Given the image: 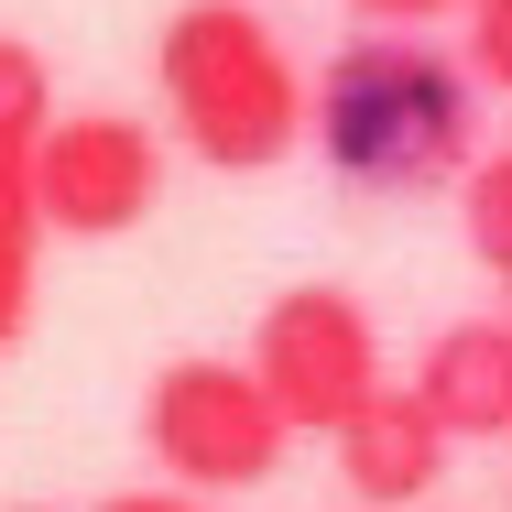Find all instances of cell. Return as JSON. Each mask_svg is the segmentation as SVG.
<instances>
[{"label": "cell", "mask_w": 512, "mask_h": 512, "mask_svg": "<svg viewBox=\"0 0 512 512\" xmlns=\"http://www.w3.org/2000/svg\"><path fill=\"white\" fill-rule=\"evenodd\" d=\"M306 142L327 153L338 186H371V197H425L447 175H480L469 66L436 55L425 33H360L316 66Z\"/></svg>", "instance_id": "cell-1"}, {"label": "cell", "mask_w": 512, "mask_h": 512, "mask_svg": "<svg viewBox=\"0 0 512 512\" xmlns=\"http://www.w3.org/2000/svg\"><path fill=\"white\" fill-rule=\"evenodd\" d=\"M153 88H164L175 142L197 153L207 175H273L306 142V99H316V77H295L284 33L251 0H186V11H164Z\"/></svg>", "instance_id": "cell-2"}, {"label": "cell", "mask_w": 512, "mask_h": 512, "mask_svg": "<svg viewBox=\"0 0 512 512\" xmlns=\"http://www.w3.org/2000/svg\"><path fill=\"white\" fill-rule=\"evenodd\" d=\"M142 447L175 491H262L295 447V425L273 414V393L251 382V360H218V349H186L142 382Z\"/></svg>", "instance_id": "cell-3"}, {"label": "cell", "mask_w": 512, "mask_h": 512, "mask_svg": "<svg viewBox=\"0 0 512 512\" xmlns=\"http://www.w3.org/2000/svg\"><path fill=\"white\" fill-rule=\"evenodd\" d=\"M251 382L273 393V414L295 436H338L382 393V327L338 284H284L262 306V327H251Z\"/></svg>", "instance_id": "cell-4"}, {"label": "cell", "mask_w": 512, "mask_h": 512, "mask_svg": "<svg viewBox=\"0 0 512 512\" xmlns=\"http://www.w3.org/2000/svg\"><path fill=\"white\" fill-rule=\"evenodd\" d=\"M153 186H164V142H153V120H131V109H66V120L33 142V207H44V229H66V240L142 229Z\"/></svg>", "instance_id": "cell-5"}, {"label": "cell", "mask_w": 512, "mask_h": 512, "mask_svg": "<svg viewBox=\"0 0 512 512\" xmlns=\"http://www.w3.org/2000/svg\"><path fill=\"white\" fill-rule=\"evenodd\" d=\"M447 447H458V436L425 414V393H414V382H382L371 404L338 425V480L371 512H404V502H425V491L447 480Z\"/></svg>", "instance_id": "cell-6"}, {"label": "cell", "mask_w": 512, "mask_h": 512, "mask_svg": "<svg viewBox=\"0 0 512 512\" xmlns=\"http://www.w3.org/2000/svg\"><path fill=\"white\" fill-rule=\"evenodd\" d=\"M425 414L469 447V436H512V316H447L414 360Z\"/></svg>", "instance_id": "cell-7"}, {"label": "cell", "mask_w": 512, "mask_h": 512, "mask_svg": "<svg viewBox=\"0 0 512 512\" xmlns=\"http://www.w3.org/2000/svg\"><path fill=\"white\" fill-rule=\"evenodd\" d=\"M33 251H44V207H33V142H0V349L33 316Z\"/></svg>", "instance_id": "cell-8"}, {"label": "cell", "mask_w": 512, "mask_h": 512, "mask_svg": "<svg viewBox=\"0 0 512 512\" xmlns=\"http://www.w3.org/2000/svg\"><path fill=\"white\" fill-rule=\"evenodd\" d=\"M66 109H55V66H44V44H22V33H0V142H44Z\"/></svg>", "instance_id": "cell-9"}, {"label": "cell", "mask_w": 512, "mask_h": 512, "mask_svg": "<svg viewBox=\"0 0 512 512\" xmlns=\"http://www.w3.org/2000/svg\"><path fill=\"white\" fill-rule=\"evenodd\" d=\"M469 251H480V273L491 284H512V153H491L480 175H469Z\"/></svg>", "instance_id": "cell-10"}, {"label": "cell", "mask_w": 512, "mask_h": 512, "mask_svg": "<svg viewBox=\"0 0 512 512\" xmlns=\"http://www.w3.org/2000/svg\"><path fill=\"white\" fill-rule=\"evenodd\" d=\"M469 66H480L491 88H512V0H480V11H469Z\"/></svg>", "instance_id": "cell-11"}, {"label": "cell", "mask_w": 512, "mask_h": 512, "mask_svg": "<svg viewBox=\"0 0 512 512\" xmlns=\"http://www.w3.org/2000/svg\"><path fill=\"white\" fill-rule=\"evenodd\" d=\"M360 22H382V33H414V22H436V11H480V0H349Z\"/></svg>", "instance_id": "cell-12"}, {"label": "cell", "mask_w": 512, "mask_h": 512, "mask_svg": "<svg viewBox=\"0 0 512 512\" xmlns=\"http://www.w3.org/2000/svg\"><path fill=\"white\" fill-rule=\"evenodd\" d=\"M99 512H207V502H197V491H109Z\"/></svg>", "instance_id": "cell-13"}, {"label": "cell", "mask_w": 512, "mask_h": 512, "mask_svg": "<svg viewBox=\"0 0 512 512\" xmlns=\"http://www.w3.org/2000/svg\"><path fill=\"white\" fill-rule=\"evenodd\" d=\"M11 512H55V502H11Z\"/></svg>", "instance_id": "cell-14"}]
</instances>
